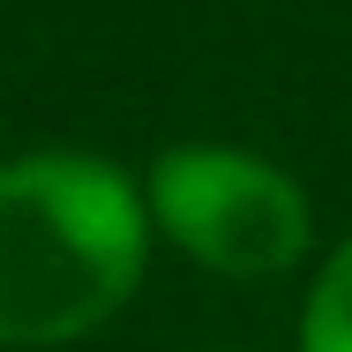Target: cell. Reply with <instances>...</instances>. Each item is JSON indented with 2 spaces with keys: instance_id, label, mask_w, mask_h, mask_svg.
I'll list each match as a JSON object with an SVG mask.
<instances>
[{
  "instance_id": "obj_1",
  "label": "cell",
  "mask_w": 352,
  "mask_h": 352,
  "mask_svg": "<svg viewBox=\"0 0 352 352\" xmlns=\"http://www.w3.org/2000/svg\"><path fill=\"white\" fill-rule=\"evenodd\" d=\"M150 255V203L90 150L0 165V345H75L128 307Z\"/></svg>"
},
{
  "instance_id": "obj_2",
  "label": "cell",
  "mask_w": 352,
  "mask_h": 352,
  "mask_svg": "<svg viewBox=\"0 0 352 352\" xmlns=\"http://www.w3.org/2000/svg\"><path fill=\"white\" fill-rule=\"evenodd\" d=\"M150 217L217 278H278L307 255L300 180L232 142H180L150 173Z\"/></svg>"
},
{
  "instance_id": "obj_3",
  "label": "cell",
  "mask_w": 352,
  "mask_h": 352,
  "mask_svg": "<svg viewBox=\"0 0 352 352\" xmlns=\"http://www.w3.org/2000/svg\"><path fill=\"white\" fill-rule=\"evenodd\" d=\"M300 352H352V240L322 263L300 315Z\"/></svg>"
}]
</instances>
